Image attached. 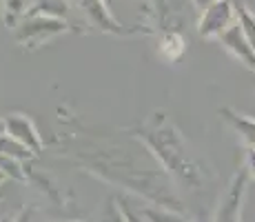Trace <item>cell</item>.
I'll use <instances>...</instances> for the list:
<instances>
[{
	"mask_svg": "<svg viewBox=\"0 0 255 222\" xmlns=\"http://www.w3.org/2000/svg\"><path fill=\"white\" fill-rule=\"evenodd\" d=\"M220 116H222L224 122L238 133L240 140L247 142L249 149H255V120L253 118L242 116V113L231 109V107H222V109H220Z\"/></svg>",
	"mask_w": 255,
	"mask_h": 222,
	"instance_id": "cell-8",
	"label": "cell"
},
{
	"mask_svg": "<svg viewBox=\"0 0 255 222\" xmlns=\"http://www.w3.org/2000/svg\"><path fill=\"white\" fill-rule=\"evenodd\" d=\"M218 40L240 65H244L247 69L255 71V49L251 47V42L247 40V36H244V31H242V27H240L238 20H235Z\"/></svg>",
	"mask_w": 255,
	"mask_h": 222,
	"instance_id": "cell-6",
	"label": "cell"
},
{
	"mask_svg": "<svg viewBox=\"0 0 255 222\" xmlns=\"http://www.w3.org/2000/svg\"><path fill=\"white\" fill-rule=\"evenodd\" d=\"M142 216H144L146 222H193L189 218H182L180 216V211H173V209H164V207H144V209L140 211Z\"/></svg>",
	"mask_w": 255,
	"mask_h": 222,
	"instance_id": "cell-12",
	"label": "cell"
},
{
	"mask_svg": "<svg viewBox=\"0 0 255 222\" xmlns=\"http://www.w3.org/2000/svg\"><path fill=\"white\" fill-rule=\"evenodd\" d=\"M69 2L67 0H36L31 13H42V16H51V18H60L67 20L69 18Z\"/></svg>",
	"mask_w": 255,
	"mask_h": 222,
	"instance_id": "cell-10",
	"label": "cell"
},
{
	"mask_svg": "<svg viewBox=\"0 0 255 222\" xmlns=\"http://www.w3.org/2000/svg\"><path fill=\"white\" fill-rule=\"evenodd\" d=\"M4 133L13 136L16 140H20L22 145H27L36 156L40 154L42 147H45L40 133H38L36 125H33V120L22 116V113H13V116H9L7 120H4Z\"/></svg>",
	"mask_w": 255,
	"mask_h": 222,
	"instance_id": "cell-7",
	"label": "cell"
},
{
	"mask_svg": "<svg viewBox=\"0 0 255 222\" xmlns=\"http://www.w3.org/2000/svg\"><path fill=\"white\" fill-rule=\"evenodd\" d=\"M247 185H249V171L244 167L233 176L229 189L224 191L213 222H240V218H242V202L244 196H247Z\"/></svg>",
	"mask_w": 255,
	"mask_h": 222,
	"instance_id": "cell-4",
	"label": "cell"
},
{
	"mask_svg": "<svg viewBox=\"0 0 255 222\" xmlns=\"http://www.w3.org/2000/svg\"><path fill=\"white\" fill-rule=\"evenodd\" d=\"M120 207H122V211H125L127 222H146V220H144V216H142L140 211H133V209H131L129 198H120Z\"/></svg>",
	"mask_w": 255,
	"mask_h": 222,
	"instance_id": "cell-15",
	"label": "cell"
},
{
	"mask_svg": "<svg viewBox=\"0 0 255 222\" xmlns=\"http://www.w3.org/2000/svg\"><path fill=\"white\" fill-rule=\"evenodd\" d=\"M69 29V22L60 20V18L42 16V13H29L27 18H22V22L18 24V42L22 44L27 51H36L49 40L58 38L60 33H65Z\"/></svg>",
	"mask_w": 255,
	"mask_h": 222,
	"instance_id": "cell-2",
	"label": "cell"
},
{
	"mask_svg": "<svg viewBox=\"0 0 255 222\" xmlns=\"http://www.w3.org/2000/svg\"><path fill=\"white\" fill-rule=\"evenodd\" d=\"M247 171H249V178L255 180V149L247 151Z\"/></svg>",
	"mask_w": 255,
	"mask_h": 222,
	"instance_id": "cell-16",
	"label": "cell"
},
{
	"mask_svg": "<svg viewBox=\"0 0 255 222\" xmlns=\"http://www.w3.org/2000/svg\"><path fill=\"white\" fill-rule=\"evenodd\" d=\"M0 154L13 158V160H18V162H31L33 158H36V154H33L27 145H22L20 140H16V138L9 136V133L0 136Z\"/></svg>",
	"mask_w": 255,
	"mask_h": 222,
	"instance_id": "cell-9",
	"label": "cell"
},
{
	"mask_svg": "<svg viewBox=\"0 0 255 222\" xmlns=\"http://www.w3.org/2000/svg\"><path fill=\"white\" fill-rule=\"evenodd\" d=\"M238 22H240V27H242L247 40L251 42V47L255 49V13L247 7H240L238 9Z\"/></svg>",
	"mask_w": 255,
	"mask_h": 222,
	"instance_id": "cell-13",
	"label": "cell"
},
{
	"mask_svg": "<svg viewBox=\"0 0 255 222\" xmlns=\"http://www.w3.org/2000/svg\"><path fill=\"white\" fill-rule=\"evenodd\" d=\"M235 20H238V9L229 0H213L200 13L198 33L202 38H220Z\"/></svg>",
	"mask_w": 255,
	"mask_h": 222,
	"instance_id": "cell-3",
	"label": "cell"
},
{
	"mask_svg": "<svg viewBox=\"0 0 255 222\" xmlns=\"http://www.w3.org/2000/svg\"><path fill=\"white\" fill-rule=\"evenodd\" d=\"M135 138L144 142L146 149L158 158L162 169L180 185L189 189H200L204 182V171L195 156L191 154L178 127L166 118V113L155 111L135 127Z\"/></svg>",
	"mask_w": 255,
	"mask_h": 222,
	"instance_id": "cell-1",
	"label": "cell"
},
{
	"mask_svg": "<svg viewBox=\"0 0 255 222\" xmlns=\"http://www.w3.org/2000/svg\"><path fill=\"white\" fill-rule=\"evenodd\" d=\"M100 222H127L122 207L116 205V200H109L105 205V209H102V214H100Z\"/></svg>",
	"mask_w": 255,
	"mask_h": 222,
	"instance_id": "cell-14",
	"label": "cell"
},
{
	"mask_svg": "<svg viewBox=\"0 0 255 222\" xmlns=\"http://www.w3.org/2000/svg\"><path fill=\"white\" fill-rule=\"evenodd\" d=\"M78 11L89 20V24L98 29V31L107 33H129V29H125L120 22L111 16L109 7L105 0H76Z\"/></svg>",
	"mask_w": 255,
	"mask_h": 222,
	"instance_id": "cell-5",
	"label": "cell"
},
{
	"mask_svg": "<svg viewBox=\"0 0 255 222\" xmlns=\"http://www.w3.org/2000/svg\"><path fill=\"white\" fill-rule=\"evenodd\" d=\"M193 2H195V7H198V9H204L209 2H213V0H193Z\"/></svg>",
	"mask_w": 255,
	"mask_h": 222,
	"instance_id": "cell-18",
	"label": "cell"
},
{
	"mask_svg": "<svg viewBox=\"0 0 255 222\" xmlns=\"http://www.w3.org/2000/svg\"><path fill=\"white\" fill-rule=\"evenodd\" d=\"M36 0H4V16L9 24H16L18 20L27 18L31 13Z\"/></svg>",
	"mask_w": 255,
	"mask_h": 222,
	"instance_id": "cell-11",
	"label": "cell"
},
{
	"mask_svg": "<svg viewBox=\"0 0 255 222\" xmlns=\"http://www.w3.org/2000/svg\"><path fill=\"white\" fill-rule=\"evenodd\" d=\"M16 222H31V211H22V216H20V218H18Z\"/></svg>",
	"mask_w": 255,
	"mask_h": 222,
	"instance_id": "cell-17",
	"label": "cell"
}]
</instances>
